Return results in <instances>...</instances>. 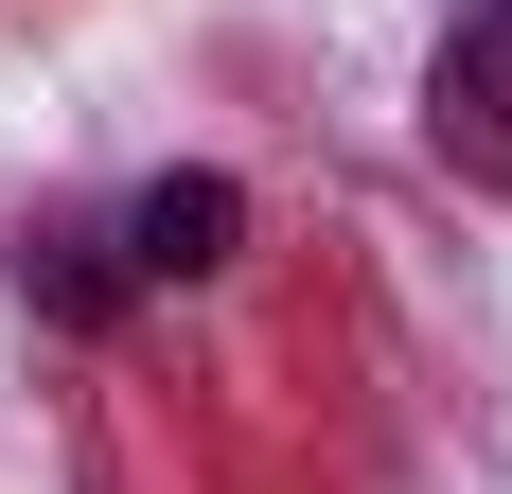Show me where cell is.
<instances>
[{"mask_svg": "<svg viewBox=\"0 0 512 494\" xmlns=\"http://www.w3.org/2000/svg\"><path fill=\"white\" fill-rule=\"evenodd\" d=\"M424 142L477 195H512V0H460V36L424 53Z\"/></svg>", "mask_w": 512, "mask_h": 494, "instance_id": "cell-1", "label": "cell"}, {"mask_svg": "<svg viewBox=\"0 0 512 494\" xmlns=\"http://www.w3.org/2000/svg\"><path fill=\"white\" fill-rule=\"evenodd\" d=\"M106 230H124V265H142V283H212V265L248 247V195H230V177H142Z\"/></svg>", "mask_w": 512, "mask_h": 494, "instance_id": "cell-2", "label": "cell"}, {"mask_svg": "<svg viewBox=\"0 0 512 494\" xmlns=\"http://www.w3.org/2000/svg\"><path fill=\"white\" fill-rule=\"evenodd\" d=\"M18 300H53L71 336H106V318L142 300V265H124V230H89V212H36V230H18Z\"/></svg>", "mask_w": 512, "mask_h": 494, "instance_id": "cell-3", "label": "cell"}]
</instances>
